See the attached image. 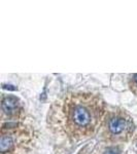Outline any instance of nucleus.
I'll return each instance as SVG.
<instances>
[{
    "instance_id": "1",
    "label": "nucleus",
    "mask_w": 137,
    "mask_h": 154,
    "mask_svg": "<svg viewBox=\"0 0 137 154\" xmlns=\"http://www.w3.org/2000/svg\"><path fill=\"white\" fill-rule=\"evenodd\" d=\"M106 112L104 101L95 94H67L49 108V128L70 142H79L100 131Z\"/></svg>"
},
{
    "instance_id": "2",
    "label": "nucleus",
    "mask_w": 137,
    "mask_h": 154,
    "mask_svg": "<svg viewBox=\"0 0 137 154\" xmlns=\"http://www.w3.org/2000/svg\"><path fill=\"white\" fill-rule=\"evenodd\" d=\"M35 142V131L23 118L2 123L0 151L1 154H26Z\"/></svg>"
},
{
    "instance_id": "3",
    "label": "nucleus",
    "mask_w": 137,
    "mask_h": 154,
    "mask_svg": "<svg viewBox=\"0 0 137 154\" xmlns=\"http://www.w3.org/2000/svg\"><path fill=\"white\" fill-rule=\"evenodd\" d=\"M135 131V123L130 114L123 109L107 111L100 134L105 143L119 145L131 140Z\"/></svg>"
},
{
    "instance_id": "4",
    "label": "nucleus",
    "mask_w": 137,
    "mask_h": 154,
    "mask_svg": "<svg viewBox=\"0 0 137 154\" xmlns=\"http://www.w3.org/2000/svg\"><path fill=\"white\" fill-rule=\"evenodd\" d=\"M1 111L3 117L5 116L8 120L21 119L24 115L23 104L18 97L14 95H2Z\"/></svg>"
},
{
    "instance_id": "5",
    "label": "nucleus",
    "mask_w": 137,
    "mask_h": 154,
    "mask_svg": "<svg viewBox=\"0 0 137 154\" xmlns=\"http://www.w3.org/2000/svg\"><path fill=\"white\" fill-rule=\"evenodd\" d=\"M84 154H122L123 150L119 145H113V144H105L102 146H95L91 148L90 151H84Z\"/></svg>"
},
{
    "instance_id": "6",
    "label": "nucleus",
    "mask_w": 137,
    "mask_h": 154,
    "mask_svg": "<svg viewBox=\"0 0 137 154\" xmlns=\"http://www.w3.org/2000/svg\"><path fill=\"white\" fill-rule=\"evenodd\" d=\"M128 85L132 93L137 96V73L130 75V78L128 80Z\"/></svg>"
}]
</instances>
